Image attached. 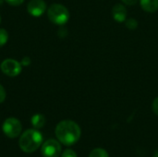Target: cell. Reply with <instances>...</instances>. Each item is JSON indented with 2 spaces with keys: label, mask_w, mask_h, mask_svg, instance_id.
<instances>
[{
  "label": "cell",
  "mask_w": 158,
  "mask_h": 157,
  "mask_svg": "<svg viewBox=\"0 0 158 157\" xmlns=\"http://www.w3.org/2000/svg\"><path fill=\"white\" fill-rule=\"evenodd\" d=\"M152 109H153L154 113L158 116V96L154 100V102L152 104Z\"/></svg>",
  "instance_id": "cell-17"
},
{
  "label": "cell",
  "mask_w": 158,
  "mask_h": 157,
  "mask_svg": "<svg viewBox=\"0 0 158 157\" xmlns=\"http://www.w3.org/2000/svg\"><path fill=\"white\" fill-rule=\"evenodd\" d=\"M47 17L56 25H64L69 19V11L61 4H53L47 8Z\"/></svg>",
  "instance_id": "cell-3"
},
{
  "label": "cell",
  "mask_w": 158,
  "mask_h": 157,
  "mask_svg": "<svg viewBox=\"0 0 158 157\" xmlns=\"http://www.w3.org/2000/svg\"><path fill=\"white\" fill-rule=\"evenodd\" d=\"M124 4L126 5H129V6H133L137 3L138 0H121Z\"/></svg>",
  "instance_id": "cell-19"
},
{
  "label": "cell",
  "mask_w": 158,
  "mask_h": 157,
  "mask_svg": "<svg viewBox=\"0 0 158 157\" xmlns=\"http://www.w3.org/2000/svg\"><path fill=\"white\" fill-rule=\"evenodd\" d=\"M113 19L117 22H123L127 18V9L122 4H117L113 6L112 9Z\"/></svg>",
  "instance_id": "cell-8"
},
{
  "label": "cell",
  "mask_w": 158,
  "mask_h": 157,
  "mask_svg": "<svg viewBox=\"0 0 158 157\" xmlns=\"http://www.w3.org/2000/svg\"><path fill=\"white\" fill-rule=\"evenodd\" d=\"M126 27L130 30H134L138 27V21L134 19H129L126 22Z\"/></svg>",
  "instance_id": "cell-13"
},
{
  "label": "cell",
  "mask_w": 158,
  "mask_h": 157,
  "mask_svg": "<svg viewBox=\"0 0 158 157\" xmlns=\"http://www.w3.org/2000/svg\"><path fill=\"white\" fill-rule=\"evenodd\" d=\"M6 91L4 89V87L0 84V104L3 103L6 99Z\"/></svg>",
  "instance_id": "cell-16"
},
{
  "label": "cell",
  "mask_w": 158,
  "mask_h": 157,
  "mask_svg": "<svg viewBox=\"0 0 158 157\" xmlns=\"http://www.w3.org/2000/svg\"><path fill=\"white\" fill-rule=\"evenodd\" d=\"M141 6L146 12L154 13L158 10V0H140Z\"/></svg>",
  "instance_id": "cell-9"
},
{
  "label": "cell",
  "mask_w": 158,
  "mask_h": 157,
  "mask_svg": "<svg viewBox=\"0 0 158 157\" xmlns=\"http://www.w3.org/2000/svg\"><path fill=\"white\" fill-rule=\"evenodd\" d=\"M61 157H78L77 156V154L75 153V151L71 150V149H67L65 150L62 155H61Z\"/></svg>",
  "instance_id": "cell-14"
},
{
  "label": "cell",
  "mask_w": 158,
  "mask_h": 157,
  "mask_svg": "<svg viewBox=\"0 0 158 157\" xmlns=\"http://www.w3.org/2000/svg\"><path fill=\"white\" fill-rule=\"evenodd\" d=\"M153 157H158V152H156V154L154 155V156H153Z\"/></svg>",
  "instance_id": "cell-20"
},
{
  "label": "cell",
  "mask_w": 158,
  "mask_h": 157,
  "mask_svg": "<svg viewBox=\"0 0 158 157\" xmlns=\"http://www.w3.org/2000/svg\"><path fill=\"white\" fill-rule=\"evenodd\" d=\"M55 133L60 143L66 146H71L80 140L81 130L75 121L67 119L60 121L56 125Z\"/></svg>",
  "instance_id": "cell-1"
},
{
  "label": "cell",
  "mask_w": 158,
  "mask_h": 157,
  "mask_svg": "<svg viewBox=\"0 0 158 157\" xmlns=\"http://www.w3.org/2000/svg\"><path fill=\"white\" fill-rule=\"evenodd\" d=\"M2 130L6 137L10 139H14L20 135L22 130V125L18 118H8L4 121Z\"/></svg>",
  "instance_id": "cell-4"
},
{
  "label": "cell",
  "mask_w": 158,
  "mask_h": 157,
  "mask_svg": "<svg viewBox=\"0 0 158 157\" xmlns=\"http://www.w3.org/2000/svg\"><path fill=\"white\" fill-rule=\"evenodd\" d=\"M8 41V33L5 29L0 28V47L4 46Z\"/></svg>",
  "instance_id": "cell-12"
},
{
  "label": "cell",
  "mask_w": 158,
  "mask_h": 157,
  "mask_svg": "<svg viewBox=\"0 0 158 157\" xmlns=\"http://www.w3.org/2000/svg\"><path fill=\"white\" fill-rule=\"evenodd\" d=\"M89 157H109V155H108V153L105 149L95 148L90 153Z\"/></svg>",
  "instance_id": "cell-11"
},
{
  "label": "cell",
  "mask_w": 158,
  "mask_h": 157,
  "mask_svg": "<svg viewBox=\"0 0 158 157\" xmlns=\"http://www.w3.org/2000/svg\"><path fill=\"white\" fill-rule=\"evenodd\" d=\"M0 22H1V17H0Z\"/></svg>",
  "instance_id": "cell-21"
},
{
  "label": "cell",
  "mask_w": 158,
  "mask_h": 157,
  "mask_svg": "<svg viewBox=\"0 0 158 157\" xmlns=\"http://www.w3.org/2000/svg\"><path fill=\"white\" fill-rule=\"evenodd\" d=\"M21 66V63H19V61L12 58H7L3 60L0 65V68L5 75L8 77H17L22 71Z\"/></svg>",
  "instance_id": "cell-5"
},
{
  "label": "cell",
  "mask_w": 158,
  "mask_h": 157,
  "mask_svg": "<svg viewBox=\"0 0 158 157\" xmlns=\"http://www.w3.org/2000/svg\"><path fill=\"white\" fill-rule=\"evenodd\" d=\"M4 1L6 2L7 4H9L10 6H17L21 5L25 0H4Z\"/></svg>",
  "instance_id": "cell-15"
},
{
  "label": "cell",
  "mask_w": 158,
  "mask_h": 157,
  "mask_svg": "<svg viewBox=\"0 0 158 157\" xmlns=\"http://www.w3.org/2000/svg\"><path fill=\"white\" fill-rule=\"evenodd\" d=\"M41 154L44 157H59L61 154L60 143L54 139L45 141L42 144Z\"/></svg>",
  "instance_id": "cell-6"
},
{
  "label": "cell",
  "mask_w": 158,
  "mask_h": 157,
  "mask_svg": "<svg viewBox=\"0 0 158 157\" xmlns=\"http://www.w3.org/2000/svg\"><path fill=\"white\" fill-rule=\"evenodd\" d=\"M47 6L44 0H31L27 5V10L30 15L35 18L41 17L46 10Z\"/></svg>",
  "instance_id": "cell-7"
},
{
  "label": "cell",
  "mask_w": 158,
  "mask_h": 157,
  "mask_svg": "<svg viewBox=\"0 0 158 157\" xmlns=\"http://www.w3.org/2000/svg\"><path fill=\"white\" fill-rule=\"evenodd\" d=\"M31 121V125L33 126V128L36 129V130H39V129H42L44 126L45 118L42 114H35L34 116H32Z\"/></svg>",
  "instance_id": "cell-10"
},
{
  "label": "cell",
  "mask_w": 158,
  "mask_h": 157,
  "mask_svg": "<svg viewBox=\"0 0 158 157\" xmlns=\"http://www.w3.org/2000/svg\"><path fill=\"white\" fill-rule=\"evenodd\" d=\"M31 64V59H30V57H28V56H25L22 60H21V65L22 66H28V65H30Z\"/></svg>",
  "instance_id": "cell-18"
},
{
  "label": "cell",
  "mask_w": 158,
  "mask_h": 157,
  "mask_svg": "<svg viewBox=\"0 0 158 157\" xmlns=\"http://www.w3.org/2000/svg\"><path fill=\"white\" fill-rule=\"evenodd\" d=\"M43 144V135L36 129H31L25 130L19 140V148L27 154H31L35 152Z\"/></svg>",
  "instance_id": "cell-2"
}]
</instances>
